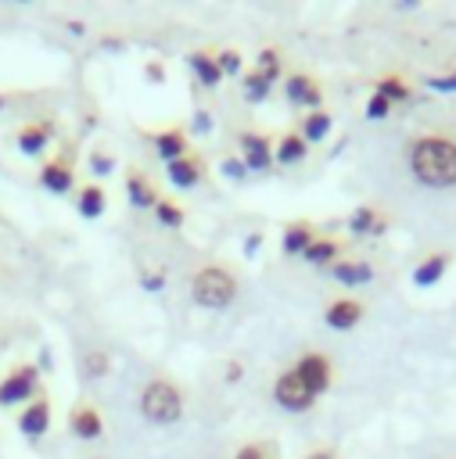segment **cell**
<instances>
[{"label":"cell","mask_w":456,"mask_h":459,"mask_svg":"<svg viewBox=\"0 0 456 459\" xmlns=\"http://www.w3.org/2000/svg\"><path fill=\"white\" fill-rule=\"evenodd\" d=\"M409 169L427 186H452L456 183V143L442 136H424L409 151Z\"/></svg>","instance_id":"obj_1"},{"label":"cell","mask_w":456,"mask_h":459,"mask_svg":"<svg viewBox=\"0 0 456 459\" xmlns=\"http://www.w3.org/2000/svg\"><path fill=\"white\" fill-rule=\"evenodd\" d=\"M237 287H241L237 273L226 269L223 262H208V265L194 269V276H190V298H194V305H201L208 312L230 308L237 298Z\"/></svg>","instance_id":"obj_2"},{"label":"cell","mask_w":456,"mask_h":459,"mask_svg":"<svg viewBox=\"0 0 456 459\" xmlns=\"http://www.w3.org/2000/svg\"><path fill=\"white\" fill-rule=\"evenodd\" d=\"M140 416L154 427H172L183 420V391L169 377H154L140 391Z\"/></svg>","instance_id":"obj_3"},{"label":"cell","mask_w":456,"mask_h":459,"mask_svg":"<svg viewBox=\"0 0 456 459\" xmlns=\"http://www.w3.org/2000/svg\"><path fill=\"white\" fill-rule=\"evenodd\" d=\"M36 394H39V366L36 362H18L0 377V409L29 405Z\"/></svg>","instance_id":"obj_4"},{"label":"cell","mask_w":456,"mask_h":459,"mask_svg":"<svg viewBox=\"0 0 456 459\" xmlns=\"http://www.w3.org/2000/svg\"><path fill=\"white\" fill-rule=\"evenodd\" d=\"M273 402H276L280 409H287V412H305V409H312L316 394L309 391V384H305L294 369H284V373H276V380H273Z\"/></svg>","instance_id":"obj_5"},{"label":"cell","mask_w":456,"mask_h":459,"mask_svg":"<svg viewBox=\"0 0 456 459\" xmlns=\"http://www.w3.org/2000/svg\"><path fill=\"white\" fill-rule=\"evenodd\" d=\"M54 133H57V129H54V122H50V118H29V122H22V126H18L14 143H18V151H22V154L36 158V154H43V151L50 147Z\"/></svg>","instance_id":"obj_6"},{"label":"cell","mask_w":456,"mask_h":459,"mask_svg":"<svg viewBox=\"0 0 456 459\" xmlns=\"http://www.w3.org/2000/svg\"><path fill=\"white\" fill-rule=\"evenodd\" d=\"M237 143H241V161H244L248 172L273 169V140L266 133H241Z\"/></svg>","instance_id":"obj_7"},{"label":"cell","mask_w":456,"mask_h":459,"mask_svg":"<svg viewBox=\"0 0 456 459\" xmlns=\"http://www.w3.org/2000/svg\"><path fill=\"white\" fill-rule=\"evenodd\" d=\"M68 430L79 437V441H97L104 434V416L93 402H75L68 409Z\"/></svg>","instance_id":"obj_8"},{"label":"cell","mask_w":456,"mask_h":459,"mask_svg":"<svg viewBox=\"0 0 456 459\" xmlns=\"http://www.w3.org/2000/svg\"><path fill=\"white\" fill-rule=\"evenodd\" d=\"M39 186L54 197H65L72 186H75V169H72V158L61 154V158H50L43 169H39Z\"/></svg>","instance_id":"obj_9"},{"label":"cell","mask_w":456,"mask_h":459,"mask_svg":"<svg viewBox=\"0 0 456 459\" xmlns=\"http://www.w3.org/2000/svg\"><path fill=\"white\" fill-rule=\"evenodd\" d=\"M18 430H22L29 441H39V437L50 430V398H47V394H36L29 405H22V412H18Z\"/></svg>","instance_id":"obj_10"},{"label":"cell","mask_w":456,"mask_h":459,"mask_svg":"<svg viewBox=\"0 0 456 459\" xmlns=\"http://www.w3.org/2000/svg\"><path fill=\"white\" fill-rule=\"evenodd\" d=\"M291 369L309 384L312 394H323V391L330 387V362H327V355H320V351H305Z\"/></svg>","instance_id":"obj_11"},{"label":"cell","mask_w":456,"mask_h":459,"mask_svg":"<svg viewBox=\"0 0 456 459\" xmlns=\"http://www.w3.org/2000/svg\"><path fill=\"white\" fill-rule=\"evenodd\" d=\"M165 179H169L176 190H190V186H197V183L205 179V161L190 151V154H183V158H176V161L165 165Z\"/></svg>","instance_id":"obj_12"},{"label":"cell","mask_w":456,"mask_h":459,"mask_svg":"<svg viewBox=\"0 0 456 459\" xmlns=\"http://www.w3.org/2000/svg\"><path fill=\"white\" fill-rule=\"evenodd\" d=\"M284 93H287V100H291V104H302V108H309V111H320L323 90H320V82H316V79H309L305 72H291V75H287V82H284Z\"/></svg>","instance_id":"obj_13"},{"label":"cell","mask_w":456,"mask_h":459,"mask_svg":"<svg viewBox=\"0 0 456 459\" xmlns=\"http://www.w3.org/2000/svg\"><path fill=\"white\" fill-rule=\"evenodd\" d=\"M126 201L136 208V212H144V208H154L158 204V190H154V183L147 179V172H140L136 165H129L126 169Z\"/></svg>","instance_id":"obj_14"},{"label":"cell","mask_w":456,"mask_h":459,"mask_svg":"<svg viewBox=\"0 0 456 459\" xmlns=\"http://www.w3.org/2000/svg\"><path fill=\"white\" fill-rule=\"evenodd\" d=\"M151 143H154V151H158V158L165 165L176 161V158H183V154H190V140H187V133L180 126H169V129L151 133Z\"/></svg>","instance_id":"obj_15"},{"label":"cell","mask_w":456,"mask_h":459,"mask_svg":"<svg viewBox=\"0 0 456 459\" xmlns=\"http://www.w3.org/2000/svg\"><path fill=\"white\" fill-rule=\"evenodd\" d=\"M323 319H327L330 330H352V326L363 319V305H359L355 298H334V301L327 305Z\"/></svg>","instance_id":"obj_16"},{"label":"cell","mask_w":456,"mask_h":459,"mask_svg":"<svg viewBox=\"0 0 456 459\" xmlns=\"http://www.w3.org/2000/svg\"><path fill=\"white\" fill-rule=\"evenodd\" d=\"M104 208H108V190H104L97 179L83 183V186H79V197H75V212L90 222V219H101Z\"/></svg>","instance_id":"obj_17"},{"label":"cell","mask_w":456,"mask_h":459,"mask_svg":"<svg viewBox=\"0 0 456 459\" xmlns=\"http://www.w3.org/2000/svg\"><path fill=\"white\" fill-rule=\"evenodd\" d=\"M312 240H316V230H312L305 219H302V222H287V226H284V237H280V251H284L287 258H302Z\"/></svg>","instance_id":"obj_18"},{"label":"cell","mask_w":456,"mask_h":459,"mask_svg":"<svg viewBox=\"0 0 456 459\" xmlns=\"http://www.w3.org/2000/svg\"><path fill=\"white\" fill-rule=\"evenodd\" d=\"M187 65H190L194 79H197L205 90H215V86L223 82V72H219V61H215L212 50H194V54L187 57Z\"/></svg>","instance_id":"obj_19"},{"label":"cell","mask_w":456,"mask_h":459,"mask_svg":"<svg viewBox=\"0 0 456 459\" xmlns=\"http://www.w3.org/2000/svg\"><path fill=\"white\" fill-rule=\"evenodd\" d=\"M305 154H309V143L302 133H284L273 143V161H280V165H298Z\"/></svg>","instance_id":"obj_20"},{"label":"cell","mask_w":456,"mask_h":459,"mask_svg":"<svg viewBox=\"0 0 456 459\" xmlns=\"http://www.w3.org/2000/svg\"><path fill=\"white\" fill-rule=\"evenodd\" d=\"M330 276L345 287H359V283H370L373 280V265L370 262H334L330 265Z\"/></svg>","instance_id":"obj_21"},{"label":"cell","mask_w":456,"mask_h":459,"mask_svg":"<svg viewBox=\"0 0 456 459\" xmlns=\"http://www.w3.org/2000/svg\"><path fill=\"white\" fill-rule=\"evenodd\" d=\"M348 230H352L355 237H377V233H384V222L377 219V212H373L370 204H359V208L348 215Z\"/></svg>","instance_id":"obj_22"},{"label":"cell","mask_w":456,"mask_h":459,"mask_svg":"<svg viewBox=\"0 0 456 459\" xmlns=\"http://www.w3.org/2000/svg\"><path fill=\"white\" fill-rule=\"evenodd\" d=\"M338 251H341V244H338V240L316 237V240L305 247L302 262H309V265H334V262H338Z\"/></svg>","instance_id":"obj_23"},{"label":"cell","mask_w":456,"mask_h":459,"mask_svg":"<svg viewBox=\"0 0 456 459\" xmlns=\"http://www.w3.org/2000/svg\"><path fill=\"white\" fill-rule=\"evenodd\" d=\"M269 90H273V82H269L266 75H259L255 68L241 75V97H244L248 104H262V100L269 97Z\"/></svg>","instance_id":"obj_24"},{"label":"cell","mask_w":456,"mask_h":459,"mask_svg":"<svg viewBox=\"0 0 456 459\" xmlns=\"http://www.w3.org/2000/svg\"><path fill=\"white\" fill-rule=\"evenodd\" d=\"M151 212H154L158 226H165V230H180V226L187 222L183 204H180V201H172V197H158V204H154Z\"/></svg>","instance_id":"obj_25"},{"label":"cell","mask_w":456,"mask_h":459,"mask_svg":"<svg viewBox=\"0 0 456 459\" xmlns=\"http://www.w3.org/2000/svg\"><path fill=\"white\" fill-rule=\"evenodd\" d=\"M330 126H334V118L320 108V111H309L305 118H302V136H305V143H320L327 133H330Z\"/></svg>","instance_id":"obj_26"},{"label":"cell","mask_w":456,"mask_h":459,"mask_svg":"<svg viewBox=\"0 0 456 459\" xmlns=\"http://www.w3.org/2000/svg\"><path fill=\"white\" fill-rule=\"evenodd\" d=\"M445 265H449L445 255H431V258H424V262L413 269V283H417V287H431V283H438L442 273H445Z\"/></svg>","instance_id":"obj_27"},{"label":"cell","mask_w":456,"mask_h":459,"mask_svg":"<svg viewBox=\"0 0 456 459\" xmlns=\"http://www.w3.org/2000/svg\"><path fill=\"white\" fill-rule=\"evenodd\" d=\"M108 373H111V355L104 348H86V355H83V377L101 380Z\"/></svg>","instance_id":"obj_28"},{"label":"cell","mask_w":456,"mask_h":459,"mask_svg":"<svg viewBox=\"0 0 456 459\" xmlns=\"http://www.w3.org/2000/svg\"><path fill=\"white\" fill-rule=\"evenodd\" d=\"M255 72H259V75H266L269 82H276V79H280V72H284V57H280V50H276V47L259 50V57H255Z\"/></svg>","instance_id":"obj_29"},{"label":"cell","mask_w":456,"mask_h":459,"mask_svg":"<svg viewBox=\"0 0 456 459\" xmlns=\"http://www.w3.org/2000/svg\"><path fill=\"white\" fill-rule=\"evenodd\" d=\"M215 61H219L223 79H226V75H241V72H244V57H241V50H233V47H230V50H219V54H215Z\"/></svg>","instance_id":"obj_30"},{"label":"cell","mask_w":456,"mask_h":459,"mask_svg":"<svg viewBox=\"0 0 456 459\" xmlns=\"http://www.w3.org/2000/svg\"><path fill=\"white\" fill-rule=\"evenodd\" d=\"M233 459H276V452H273V445H266V441H244V445L233 452Z\"/></svg>","instance_id":"obj_31"},{"label":"cell","mask_w":456,"mask_h":459,"mask_svg":"<svg viewBox=\"0 0 456 459\" xmlns=\"http://www.w3.org/2000/svg\"><path fill=\"white\" fill-rule=\"evenodd\" d=\"M377 93H381V97H388V100H406V97H409V90H406L395 75L381 79V82H377Z\"/></svg>","instance_id":"obj_32"},{"label":"cell","mask_w":456,"mask_h":459,"mask_svg":"<svg viewBox=\"0 0 456 459\" xmlns=\"http://www.w3.org/2000/svg\"><path fill=\"white\" fill-rule=\"evenodd\" d=\"M90 172H93V176H108V172H115V158L104 154V151H90Z\"/></svg>","instance_id":"obj_33"},{"label":"cell","mask_w":456,"mask_h":459,"mask_svg":"<svg viewBox=\"0 0 456 459\" xmlns=\"http://www.w3.org/2000/svg\"><path fill=\"white\" fill-rule=\"evenodd\" d=\"M388 111H391V100H388V97H381V93L373 90V97L366 100V118H384Z\"/></svg>","instance_id":"obj_34"},{"label":"cell","mask_w":456,"mask_h":459,"mask_svg":"<svg viewBox=\"0 0 456 459\" xmlns=\"http://www.w3.org/2000/svg\"><path fill=\"white\" fill-rule=\"evenodd\" d=\"M219 169H223V176H226V179H237V183H241V179L248 176L244 161H241V158H230V154H226V158L219 161Z\"/></svg>","instance_id":"obj_35"},{"label":"cell","mask_w":456,"mask_h":459,"mask_svg":"<svg viewBox=\"0 0 456 459\" xmlns=\"http://www.w3.org/2000/svg\"><path fill=\"white\" fill-rule=\"evenodd\" d=\"M140 283H144V290L158 294V290L165 287V273H162V269H147V273H140Z\"/></svg>","instance_id":"obj_36"},{"label":"cell","mask_w":456,"mask_h":459,"mask_svg":"<svg viewBox=\"0 0 456 459\" xmlns=\"http://www.w3.org/2000/svg\"><path fill=\"white\" fill-rule=\"evenodd\" d=\"M144 79H151V82H162V79H165V68H162V61H147V65H144Z\"/></svg>","instance_id":"obj_37"},{"label":"cell","mask_w":456,"mask_h":459,"mask_svg":"<svg viewBox=\"0 0 456 459\" xmlns=\"http://www.w3.org/2000/svg\"><path fill=\"white\" fill-rule=\"evenodd\" d=\"M223 373H226V384H237V380H241V373H244V366H241V359H230Z\"/></svg>","instance_id":"obj_38"},{"label":"cell","mask_w":456,"mask_h":459,"mask_svg":"<svg viewBox=\"0 0 456 459\" xmlns=\"http://www.w3.org/2000/svg\"><path fill=\"white\" fill-rule=\"evenodd\" d=\"M194 129H197V133H208V129H212V115H208V111H197V115H194Z\"/></svg>","instance_id":"obj_39"},{"label":"cell","mask_w":456,"mask_h":459,"mask_svg":"<svg viewBox=\"0 0 456 459\" xmlns=\"http://www.w3.org/2000/svg\"><path fill=\"white\" fill-rule=\"evenodd\" d=\"M427 86H434V90H456V72L445 75V79H427Z\"/></svg>","instance_id":"obj_40"},{"label":"cell","mask_w":456,"mask_h":459,"mask_svg":"<svg viewBox=\"0 0 456 459\" xmlns=\"http://www.w3.org/2000/svg\"><path fill=\"white\" fill-rule=\"evenodd\" d=\"M302 459H334V452H330V448H316V452H309V455H302Z\"/></svg>","instance_id":"obj_41"},{"label":"cell","mask_w":456,"mask_h":459,"mask_svg":"<svg viewBox=\"0 0 456 459\" xmlns=\"http://www.w3.org/2000/svg\"><path fill=\"white\" fill-rule=\"evenodd\" d=\"M255 247H262V233H251L248 244H244V251H255Z\"/></svg>","instance_id":"obj_42"}]
</instances>
